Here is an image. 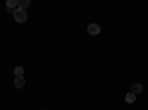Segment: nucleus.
<instances>
[{"label": "nucleus", "instance_id": "f257e3e1", "mask_svg": "<svg viewBox=\"0 0 148 110\" xmlns=\"http://www.w3.org/2000/svg\"><path fill=\"white\" fill-rule=\"evenodd\" d=\"M14 18L16 22H25L27 21V10H22V9H15L14 10Z\"/></svg>", "mask_w": 148, "mask_h": 110}, {"label": "nucleus", "instance_id": "f03ea898", "mask_svg": "<svg viewBox=\"0 0 148 110\" xmlns=\"http://www.w3.org/2000/svg\"><path fill=\"white\" fill-rule=\"evenodd\" d=\"M88 33L90 36H98L101 33V27L98 26V24H89V27H88Z\"/></svg>", "mask_w": 148, "mask_h": 110}, {"label": "nucleus", "instance_id": "7ed1b4c3", "mask_svg": "<svg viewBox=\"0 0 148 110\" xmlns=\"http://www.w3.org/2000/svg\"><path fill=\"white\" fill-rule=\"evenodd\" d=\"M6 8H8L9 10L18 9V8H19V2H18V0H8V2H6ZM12 12H14V10H12Z\"/></svg>", "mask_w": 148, "mask_h": 110}, {"label": "nucleus", "instance_id": "20e7f679", "mask_svg": "<svg viewBox=\"0 0 148 110\" xmlns=\"http://www.w3.org/2000/svg\"><path fill=\"white\" fill-rule=\"evenodd\" d=\"M14 85H15V88H22L24 85H25V79H24V76L15 77V80H14Z\"/></svg>", "mask_w": 148, "mask_h": 110}, {"label": "nucleus", "instance_id": "39448f33", "mask_svg": "<svg viewBox=\"0 0 148 110\" xmlns=\"http://www.w3.org/2000/svg\"><path fill=\"white\" fill-rule=\"evenodd\" d=\"M142 89H144V88H142V85H141V83H135L133 86H132V91H130V92H132V94H135V95H136V94L142 92Z\"/></svg>", "mask_w": 148, "mask_h": 110}, {"label": "nucleus", "instance_id": "423d86ee", "mask_svg": "<svg viewBox=\"0 0 148 110\" xmlns=\"http://www.w3.org/2000/svg\"><path fill=\"white\" fill-rule=\"evenodd\" d=\"M135 101H136V95H135V94H132V92L126 94V103H129V104H133Z\"/></svg>", "mask_w": 148, "mask_h": 110}, {"label": "nucleus", "instance_id": "0eeeda50", "mask_svg": "<svg viewBox=\"0 0 148 110\" xmlns=\"http://www.w3.org/2000/svg\"><path fill=\"white\" fill-rule=\"evenodd\" d=\"M30 5H31V0H21V2H19V9L25 10Z\"/></svg>", "mask_w": 148, "mask_h": 110}, {"label": "nucleus", "instance_id": "6e6552de", "mask_svg": "<svg viewBox=\"0 0 148 110\" xmlns=\"http://www.w3.org/2000/svg\"><path fill=\"white\" fill-rule=\"evenodd\" d=\"M14 73H15V76H16V77H19V76L24 75V68H22V67H15Z\"/></svg>", "mask_w": 148, "mask_h": 110}]
</instances>
